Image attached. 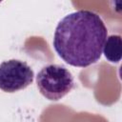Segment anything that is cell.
I'll return each instance as SVG.
<instances>
[{
    "mask_svg": "<svg viewBox=\"0 0 122 122\" xmlns=\"http://www.w3.org/2000/svg\"><path fill=\"white\" fill-rule=\"evenodd\" d=\"M107 34V28L97 13L80 10L59 21L52 44L67 64L85 68L100 59Z\"/></svg>",
    "mask_w": 122,
    "mask_h": 122,
    "instance_id": "1",
    "label": "cell"
},
{
    "mask_svg": "<svg viewBox=\"0 0 122 122\" xmlns=\"http://www.w3.org/2000/svg\"><path fill=\"white\" fill-rule=\"evenodd\" d=\"M40 93L49 100L57 101L74 88L73 76L63 66L50 64L40 70L36 76Z\"/></svg>",
    "mask_w": 122,
    "mask_h": 122,
    "instance_id": "2",
    "label": "cell"
},
{
    "mask_svg": "<svg viewBox=\"0 0 122 122\" xmlns=\"http://www.w3.org/2000/svg\"><path fill=\"white\" fill-rule=\"evenodd\" d=\"M33 71L23 61L10 59L0 64V89L14 92L27 88L33 81Z\"/></svg>",
    "mask_w": 122,
    "mask_h": 122,
    "instance_id": "3",
    "label": "cell"
},
{
    "mask_svg": "<svg viewBox=\"0 0 122 122\" xmlns=\"http://www.w3.org/2000/svg\"><path fill=\"white\" fill-rule=\"evenodd\" d=\"M121 36L118 34H112L107 37L102 51L108 61L112 63H117L121 59Z\"/></svg>",
    "mask_w": 122,
    "mask_h": 122,
    "instance_id": "4",
    "label": "cell"
}]
</instances>
